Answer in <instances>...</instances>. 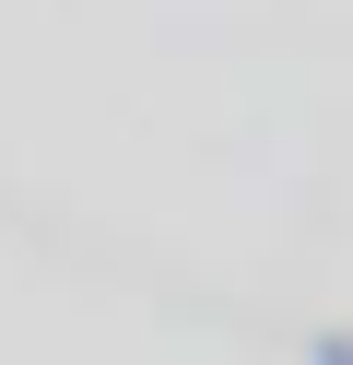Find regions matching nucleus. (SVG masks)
<instances>
[{
    "instance_id": "nucleus-1",
    "label": "nucleus",
    "mask_w": 353,
    "mask_h": 365,
    "mask_svg": "<svg viewBox=\"0 0 353 365\" xmlns=\"http://www.w3.org/2000/svg\"><path fill=\"white\" fill-rule=\"evenodd\" d=\"M306 365H353V330H318V341H306Z\"/></svg>"
}]
</instances>
